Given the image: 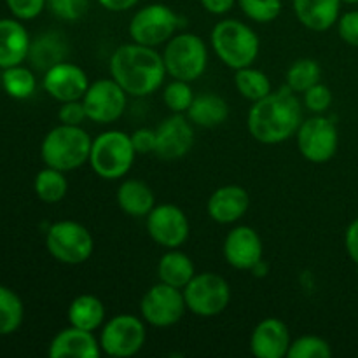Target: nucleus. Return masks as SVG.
I'll return each instance as SVG.
<instances>
[{
	"mask_svg": "<svg viewBox=\"0 0 358 358\" xmlns=\"http://www.w3.org/2000/svg\"><path fill=\"white\" fill-rule=\"evenodd\" d=\"M343 3H348V6H357L358 0H341Z\"/></svg>",
	"mask_w": 358,
	"mask_h": 358,
	"instance_id": "obj_46",
	"label": "nucleus"
},
{
	"mask_svg": "<svg viewBox=\"0 0 358 358\" xmlns=\"http://www.w3.org/2000/svg\"><path fill=\"white\" fill-rule=\"evenodd\" d=\"M117 206L129 217H147L150 210L156 206V196L154 191L142 180L128 178L122 182L115 194Z\"/></svg>",
	"mask_w": 358,
	"mask_h": 358,
	"instance_id": "obj_23",
	"label": "nucleus"
},
{
	"mask_svg": "<svg viewBox=\"0 0 358 358\" xmlns=\"http://www.w3.org/2000/svg\"><path fill=\"white\" fill-rule=\"evenodd\" d=\"M6 2L17 20H34L48 7V0H6Z\"/></svg>",
	"mask_w": 358,
	"mask_h": 358,
	"instance_id": "obj_38",
	"label": "nucleus"
},
{
	"mask_svg": "<svg viewBox=\"0 0 358 358\" xmlns=\"http://www.w3.org/2000/svg\"><path fill=\"white\" fill-rule=\"evenodd\" d=\"M163 55L166 73L171 79L194 83L208 66V48L196 34H177L164 44Z\"/></svg>",
	"mask_w": 358,
	"mask_h": 358,
	"instance_id": "obj_6",
	"label": "nucleus"
},
{
	"mask_svg": "<svg viewBox=\"0 0 358 358\" xmlns=\"http://www.w3.org/2000/svg\"><path fill=\"white\" fill-rule=\"evenodd\" d=\"M145 227L154 243L159 247L180 248L187 241L191 224L180 206L173 203H161L145 217Z\"/></svg>",
	"mask_w": 358,
	"mask_h": 358,
	"instance_id": "obj_14",
	"label": "nucleus"
},
{
	"mask_svg": "<svg viewBox=\"0 0 358 358\" xmlns=\"http://www.w3.org/2000/svg\"><path fill=\"white\" fill-rule=\"evenodd\" d=\"M241 13L255 23H271L282 14V0H238Z\"/></svg>",
	"mask_w": 358,
	"mask_h": 358,
	"instance_id": "obj_34",
	"label": "nucleus"
},
{
	"mask_svg": "<svg viewBox=\"0 0 358 358\" xmlns=\"http://www.w3.org/2000/svg\"><path fill=\"white\" fill-rule=\"evenodd\" d=\"M341 0H292L297 21L313 31H325L338 24Z\"/></svg>",
	"mask_w": 358,
	"mask_h": 358,
	"instance_id": "obj_21",
	"label": "nucleus"
},
{
	"mask_svg": "<svg viewBox=\"0 0 358 358\" xmlns=\"http://www.w3.org/2000/svg\"><path fill=\"white\" fill-rule=\"evenodd\" d=\"M290 345L289 327L275 317L259 322L250 336V352L257 358H285Z\"/></svg>",
	"mask_w": 358,
	"mask_h": 358,
	"instance_id": "obj_19",
	"label": "nucleus"
},
{
	"mask_svg": "<svg viewBox=\"0 0 358 358\" xmlns=\"http://www.w3.org/2000/svg\"><path fill=\"white\" fill-rule=\"evenodd\" d=\"M345 247L350 259L358 266V219L353 220L345 233Z\"/></svg>",
	"mask_w": 358,
	"mask_h": 358,
	"instance_id": "obj_42",
	"label": "nucleus"
},
{
	"mask_svg": "<svg viewBox=\"0 0 358 358\" xmlns=\"http://www.w3.org/2000/svg\"><path fill=\"white\" fill-rule=\"evenodd\" d=\"M180 16L164 3H149L133 14L128 34L133 42L149 48H157L178 34Z\"/></svg>",
	"mask_w": 358,
	"mask_h": 358,
	"instance_id": "obj_8",
	"label": "nucleus"
},
{
	"mask_svg": "<svg viewBox=\"0 0 358 358\" xmlns=\"http://www.w3.org/2000/svg\"><path fill=\"white\" fill-rule=\"evenodd\" d=\"M338 31L346 44L358 48V10H348L339 16Z\"/></svg>",
	"mask_w": 358,
	"mask_h": 358,
	"instance_id": "obj_40",
	"label": "nucleus"
},
{
	"mask_svg": "<svg viewBox=\"0 0 358 358\" xmlns=\"http://www.w3.org/2000/svg\"><path fill=\"white\" fill-rule=\"evenodd\" d=\"M185 310H187V304H185L182 289L163 282L150 287L140 301V315L143 322L157 329L178 324L184 318Z\"/></svg>",
	"mask_w": 358,
	"mask_h": 358,
	"instance_id": "obj_12",
	"label": "nucleus"
},
{
	"mask_svg": "<svg viewBox=\"0 0 358 358\" xmlns=\"http://www.w3.org/2000/svg\"><path fill=\"white\" fill-rule=\"evenodd\" d=\"M332 348L320 336H301L290 345L287 358H329Z\"/></svg>",
	"mask_w": 358,
	"mask_h": 358,
	"instance_id": "obj_35",
	"label": "nucleus"
},
{
	"mask_svg": "<svg viewBox=\"0 0 358 358\" xmlns=\"http://www.w3.org/2000/svg\"><path fill=\"white\" fill-rule=\"evenodd\" d=\"M147 339L145 322L136 315H114L105 322L100 331L101 352L114 358L135 357L143 348Z\"/></svg>",
	"mask_w": 358,
	"mask_h": 358,
	"instance_id": "obj_10",
	"label": "nucleus"
},
{
	"mask_svg": "<svg viewBox=\"0 0 358 358\" xmlns=\"http://www.w3.org/2000/svg\"><path fill=\"white\" fill-rule=\"evenodd\" d=\"M87 121L96 124H112L119 121L126 110L128 93L114 79H98L90 84L83 98Z\"/></svg>",
	"mask_w": 358,
	"mask_h": 358,
	"instance_id": "obj_13",
	"label": "nucleus"
},
{
	"mask_svg": "<svg viewBox=\"0 0 358 358\" xmlns=\"http://www.w3.org/2000/svg\"><path fill=\"white\" fill-rule=\"evenodd\" d=\"M210 44L217 58L233 70L252 66L261 51V41L250 24L240 20H222L213 27Z\"/></svg>",
	"mask_w": 358,
	"mask_h": 358,
	"instance_id": "obj_3",
	"label": "nucleus"
},
{
	"mask_svg": "<svg viewBox=\"0 0 358 358\" xmlns=\"http://www.w3.org/2000/svg\"><path fill=\"white\" fill-rule=\"evenodd\" d=\"M194 145V124L185 114H171L156 128V154L163 161H177Z\"/></svg>",
	"mask_w": 358,
	"mask_h": 358,
	"instance_id": "obj_15",
	"label": "nucleus"
},
{
	"mask_svg": "<svg viewBox=\"0 0 358 358\" xmlns=\"http://www.w3.org/2000/svg\"><path fill=\"white\" fill-rule=\"evenodd\" d=\"M90 84L87 73L79 65H73L66 59L45 70L44 80H42L45 93L58 100L59 103L83 100Z\"/></svg>",
	"mask_w": 358,
	"mask_h": 358,
	"instance_id": "obj_17",
	"label": "nucleus"
},
{
	"mask_svg": "<svg viewBox=\"0 0 358 358\" xmlns=\"http://www.w3.org/2000/svg\"><path fill=\"white\" fill-rule=\"evenodd\" d=\"M303 122V103L292 90L283 86L255 101L248 110L247 128L257 142L276 145L292 138Z\"/></svg>",
	"mask_w": 358,
	"mask_h": 358,
	"instance_id": "obj_2",
	"label": "nucleus"
},
{
	"mask_svg": "<svg viewBox=\"0 0 358 358\" xmlns=\"http://www.w3.org/2000/svg\"><path fill=\"white\" fill-rule=\"evenodd\" d=\"M199 2L206 13L213 14V16H224L236 6L238 0H199Z\"/></svg>",
	"mask_w": 358,
	"mask_h": 358,
	"instance_id": "obj_43",
	"label": "nucleus"
},
{
	"mask_svg": "<svg viewBox=\"0 0 358 358\" xmlns=\"http://www.w3.org/2000/svg\"><path fill=\"white\" fill-rule=\"evenodd\" d=\"M48 9L62 21H77L90 9V0H48Z\"/></svg>",
	"mask_w": 358,
	"mask_h": 358,
	"instance_id": "obj_36",
	"label": "nucleus"
},
{
	"mask_svg": "<svg viewBox=\"0 0 358 358\" xmlns=\"http://www.w3.org/2000/svg\"><path fill=\"white\" fill-rule=\"evenodd\" d=\"M250 273H254V275H255V276H259V278H261V276H266V273H268V266H266L264 259H262V261L259 262V264L255 266V268L252 269Z\"/></svg>",
	"mask_w": 358,
	"mask_h": 358,
	"instance_id": "obj_45",
	"label": "nucleus"
},
{
	"mask_svg": "<svg viewBox=\"0 0 358 358\" xmlns=\"http://www.w3.org/2000/svg\"><path fill=\"white\" fill-rule=\"evenodd\" d=\"M250 208V194L245 187L236 184H227L215 189L206 203V212L210 219L222 226H231L243 219Z\"/></svg>",
	"mask_w": 358,
	"mask_h": 358,
	"instance_id": "obj_18",
	"label": "nucleus"
},
{
	"mask_svg": "<svg viewBox=\"0 0 358 358\" xmlns=\"http://www.w3.org/2000/svg\"><path fill=\"white\" fill-rule=\"evenodd\" d=\"M135 157L131 136L121 129H108L93 140L87 164L103 180H119L131 170Z\"/></svg>",
	"mask_w": 358,
	"mask_h": 358,
	"instance_id": "obj_5",
	"label": "nucleus"
},
{
	"mask_svg": "<svg viewBox=\"0 0 358 358\" xmlns=\"http://www.w3.org/2000/svg\"><path fill=\"white\" fill-rule=\"evenodd\" d=\"M34 189L41 201L49 203V205L62 201L69 192V180L65 177V171L45 166L35 177Z\"/></svg>",
	"mask_w": 358,
	"mask_h": 358,
	"instance_id": "obj_29",
	"label": "nucleus"
},
{
	"mask_svg": "<svg viewBox=\"0 0 358 358\" xmlns=\"http://www.w3.org/2000/svg\"><path fill=\"white\" fill-rule=\"evenodd\" d=\"M58 119L62 124L83 126V122L87 119L83 100H73V101H65V103H62V107H59V112H58Z\"/></svg>",
	"mask_w": 358,
	"mask_h": 358,
	"instance_id": "obj_39",
	"label": "nucleus"
},
{
	"mask_svg": "<svg viewBox=\"0 0 358 358\" xmlns=\"http://www.w3.org/2000/svg\"><path fill=\"white\" fill-rule=\"evenodd\" d=\"M66 51H69V45H66L62 34H58V31H45V34L38 35L30 44L28 59L34 65V69L45 72L51 66L65 62Z\"/></svg>",
	"mask_w": 358,
	"mask_h": 358,
	"instance_id": "obj_25",
	"label": "nucleus"
},
{
	"mask_svg": "<svg viewBox=\"0 0 358 358\" xmlns=\"http://www.w3.org/2000/svg\"><path fill=\"white\" fill-rule=\"evenodd\" d=\"M30 35L17 20H0V69L21 65L30 52Z\"/></svg>",
	"mask_w": 358,
	"mask_h": 358,
	"instance_id": "obj_22",
	"label": "nucleus"
},
{
	"mask_svg": "<svg viewBox=\"0 0 358 358\" xmlns=\"http://www.w3.org/2000/svg\"><path fill=\"white\" fill-rule=\"evenodd\" d=\"M185 115L199 128H217L229 117V105L219 94L201 93L196 94Z\"/></svg>",
	"mask_w": 358,
	"mask_h": 358,
	"instance_id": "obj_24",
	"label": "nucleus"
},
{
	"mask_svg": "<svg viewBox=\"0 0 358 358\" xmlns=\"http://www.w3.org/2000/svg\"><path fill=\"white\" fill-rule=\"evenodd\" d=\"M194 96L196 94L192 91L191 83H185V80L173 79L163 90V101L170 108L171 114H185Z\"/></svg>",
	"mask_w": 358,
	"mask_h": 358,
	"instance_id": "obj_33",
	"label": "nucleus"
},
{
	"mask_svg": "<svg viewBox=\"0 0 358 358\" xmlns=\"http://www.w3.org/2000/svg\"><path fill=\"white\" fill-rule=\"evenodd\" d=\"M110 77L128 93V96H149L156 93L166 79L163 55L156 48L136 44H122L112 52Z\"/></svg>",
	"mask_w": 358,
	"mask_h": 358,
	"instance_id": "obj_1",
	"label": "nucleus"
},
{
	"mask_svg": "<svg viewBox=\"0 0 358 358\" xmlns=\"http://www.w3.org/2000/svg\"><path fill=\"white\" fill-rule=\"evenodd\" d=\"M303 105L313 114H324L332 105V91L325 84L317 83L310 90L304 91Z\"/></svg>",
	"mask_w": 358,
	"mask_h": 358,
	"instance_id": "obj_37",
	"label": "nucleus"
},
{
	"mask_svg": "<svg viewBox=\"0 0 358 358\" xmlns=\"http://www.w3.org/2000/svg\"><path fill=\"white\" fill-rule=\"evenodd\" d=\"M66 317L73 327L94 332L103 325L105 306L100 297L93 294H80L70 303Z\"/></svg>",
	"mask_w": 358,
	"mask_h": 358,
	"instance_id": "obj_27",
	"label": "nucleus"
},
{
	"mask_svg": "<svg viewBox=\"0 0 358 358\" xmlns=\"http://www.w3.org/2000/svg\"><path fill=\"white\" fill-rule=\"evenodd\" d=\"M129 136L136 154H150L156 150V129L138 128Z\"/></svg>",
	"mask_w": 358,
	"mask_h": 358,
	"instance_id": "obj_41",
	"label": "nucleus"
},
{
	"mask_svg": "<svg viewBox=\"0 0 358 358\" xmlns=\"http://www.w3.org/2000/svg\"><path fill=\"white\" fill-rule=\"evenodd\" d=\"M91 136L83 126L62 124L52 128L44 136L41 145V157L45 166L59 171H73L90 161Z\"/></svg>",
	"mask_w": 358,
	"mask_h": 358,
	"instance_id": "obj_4",
	"label": "nucleus"
},
{
	"mask_svg": "<svg viewBox=\"0 0 358 358\" xmlns=\"http://www.w3.org/2000/svg\"><path fill=\"white\" fill-rule=\"evenodd\" d=\"M24 308L20 296L0 285V336H9L20 329Z\"/></svg>",
	"mask_w": 358,
	"mask_h": 358,
	"instance_id": "obj_31",
	"label": "nucleus"
},
{
	"mask_svg": "<svg viewBox=\"0 0 358 358\" xmlns=\"http://www.w3.org/2000/svg\"><path fill=\"white\" fill-rule=\"evenodd\" d=\"M194 275L196 268L192 259L182 250H178V248H168L161 255L159 262H157V278H159V282L177 287V289H184Z\"/></svg>",
	"mask_w": 358,
	"mask_h": 358,
	"instance_id": "obj_26",
	"label": "nucleus"
},
{
	"mask_svg": "<svg viewBox=\"0 0 358 358\" xmlns=\"http://www.w3.org/2000/svg\"><path fill=\"white\" fill-rule=\"evenodd\" d=\"M2 84L6 93L9 96L16 98V100H27V98H30L35 93V87H37L34 72L21 65L3 70Z\"/></svg>",
	"mask_w": 358,
	"mask_h": 358,
	"instance_id": "obj_32",
	"label": "nucleus"
},
{
	"mask_svg": "<svg viewBox=\"0 0 358 358\" xmlns=\"http://www.w3.org/2000/svg\"><path fill=\"white\" fill-rule=\"evenodd\" d=\"M301 156L315 164H324L336 156L339 147V133L334 121L322 114L303 119L296 133Z\"/></svg>",
	"mask_w": 358,
	"mask_h": 358,
	"instance_id": "obj_11",
	"label": "nucleus"
},
{
	"mask_svg": "<svg viewBox=\"0 0 358 358\" xmlns=\"http://www.w3.org/2000/svg\"><path fill=\"white\" fill-rule=\"evenodd\" d=\"M96 2L108 13H124L133 9L140 0H96Z\"/></svg>",
	"mask_w": 358,
	"mask_h": 358,
	"instance_id": "obj_44",
	"label": "nucleus"
},
{
	"mask_svg": "<svg viewBox=\"0 0 358 358\" xmlns=\"http://www.w3.org/2000/svg\"><path fill=\"white\" fill-rule=\"evenodd\" d=\"M101 353L103 352L94 332L83 331L73 325L59 331L48 350L51 358H98Z\"/></svg>",
	"mask_w": 358,
	"mask_h": 358,
	"instance_id": "obj_20",
	"label": "nucleus"
},
{
	"mask_svg": "<svg viewBox=\"0 0 358 358\" xmlns=\"http://www.w3.org/2000/svg\"><path fill=\"white\" fill-rule=\"evenodd\" d=\"M322 66L313 58H299L289 66L285 73V86L292 90L294 93H304L320 83Z\"/></svg>",
	"mask_w": 358,
	"mask_h": 358,
	"instance_id": "obj_30",
	"label": "nucleus"
},
{
	"mask_svg": "<svg viewBox=\"0 0 358 358\" xmlns=\"http://www.w3.org/2000/svg\"><path fill=\"white\" fill-rule=\"evenodd\" d=\"M234 72H236L234 73V86H236L238 93L252 103L262 100L273 91L271 80L262 70L245 66V69L234 70Z\"/></svg>",
	"mask_w": 358,
	"mask_h": 358,
	"instance_id": "obj_28",
	"label": "nucleus"
},
{
	"mask_svg": "<svg viewBox=\"0 0 358 358\" xmlns=\"http://www.w3.org/2000/svg\"><path fill=\"white\" fill-rule=\"evenodd\" d=\"M45 247L55 261L79 266L93 255L94 240L90 229L77 220H58L45 233Z\"/></svg>",
	"mask_w": 358,
	"mask_h": 358,
	"instance_id": "obj_7",
	"label": "nucleus"
},
{
	"mask_svg": "<svg viewBox=\"0 0 358 358\" xmlns=\"http://www.w3.org/2000/svg\"><path fill=\"white\" fill-rule=\"evenodd\" d=\"M185 304L191 313L201 318H212L222 313L231 303V287L226 278L212 271L196 273L182 289Z\"/></svg>",
	"mask_w": 358,
	"mask_h": 358,
	"instance_id": "obj_9",
	"label": "nucleus"
},
{
	"mask_svg": "<svg viewBox=\"0 0 358 358\" xmlns=\"http://www.w3.org/2000/svg\"><path fill=\"white\" fill-rule=\"evenodd\" d=\"M224 259L238 271H252L264 259V243L250 226H236L224 240Z\"/></svg>",
	"mask_w": 358,
	"mask_h": 358,
	"instance_id": "obj_16",
	"label": "nucleus"
}]
</instances>
